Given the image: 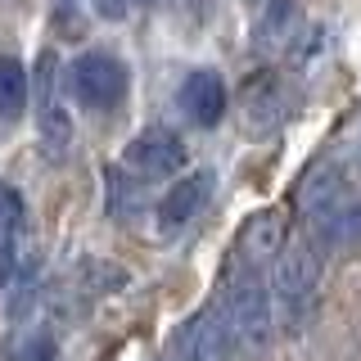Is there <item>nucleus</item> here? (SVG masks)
<instances>
[{"instance_id":"obj_15","label":"nucleus","mask_w":361,"mask_h":361,"mask_svg":"<svg viewBox=\"0 0 361 361\" xmlns=\"http://www.w3.org/2000/svg\"><path fill=\"white\" fill-rule=\"evenodd\" d=\"M27 68H23L14 54H0V118L14 122L27 109Z\"/></svg>"},{"instance_id":"obj_3","label":"nucleus","mask_w":361,"mask_h":361,"mask_svg":"<svg viewBox=\"0 0 361 361\" xmlns=\"http://www.w3.org/2000/svg\"><path fill=\"white\" fill-rule=\"evenodd\" d=\"M68 95L82 109H95V113L118 109L127 99V63L104 54V50L77 54L73 68H68Z\"/></svg>"},{"instance_id":"obj_19","label":"nucleus","mask_w":361,"mask_h":361,"mask_svg":"<svg viewBox=\"0 0 361 361\" xmlns=\"http://www.w3.org/2000/svg\"><path fill=\"white\" fill-rule=\"evenodd\" d=\"M9 271H14V253H9V240H0V285L9 280Z\"/></svg>"},{"instance_id":"obj_1","label":"nucleus","mask_w":361,"mask_h":361,"mask_svg":"<svg viewBox=\"0 0 361 361\" xmlns=\"http://www.w3.org/2000/svg\"><path fill=\"white\" fill-rule=\"evenodd\" d=\"M321 276H325V248L312 235H298L280 248L276 271H271V302H276V325L285 334L307 330L321 302Z\"/></svg>"},{"instance_id":"obj_4","label":"nucleus","mask_w":361,"mask_h":361,"mask_svg":"<svg viewBox=\"0 0 361 361\" xmlns=\"http://www.w3.org/2000/svg\"><path fill=\"white\" fill-rule=\"evenodd\" d=\"M235 353H240V343H235L221 307H203L190 321H180L167 361H235Z\"/></svg>"},{"instance_id":"obj_12","label":"nucleus","mask_w":361,"mask_h":361,"mask_svg":"<svg viewBox=\"0 0 361 361\" xmlns=\"http://www.w3.org/2000/svg\"><path fill=\"white\" fill-rule=\"evenodd\" d=\"M298 27H302L298 5H289V0H271V5H262V18H257L253 41H257V50L280 54V50H289V45L298 41Z\"/></svg>"},{"instance_id":"obj_10","label":"nucleus","mask_w":361,"mask_h":361,"mask_svg":"<svg viewBox=\"0 0 361 361\" xmlns=\"http://www.w3.org/2000/svg\"><path fill=\"white\" fill-rule=\"evenodd\" d=\"M176 104L185 109V118L195 122V127H217L221 113H226V82L212 68H195V73H185V82H180Z\"/></svg>"},{"instance_id":"obj_8","label":"nucleus","mask_w":361,"mask_h":361,"mask_svg":"<svg viewBox=\"0 0 361 361\" xmlns=\"http://www.w3.org/2000/svg\"><path fill=\"white\" fill-rule=\"evenodd\" d=\"M357 190H353V180H348L343 167H334V163H321V167H312L307 176H302V185H298V208H302V217H307V226H316L325 217V212H334L343 199H353Z\"/></svg>"},{"instance_id":"obj_17","label":"nucleus","mask_w":361,"mask_h":361,"mask_svg":"<svg viewBox=\"0 0 361 361\" xmlns=\"http://www.w3.org/2000/svg\"><path fill=\"white\" fill-rule=\"evenodd\" d=\"M23 217H27V203H23L18 185H9V180H0V240H14Z\"/></svg>"},{"instance_id":"obj_2","label":"nucleus","mask_w":361,"mask_h":361,"mask_svg":"<svg viewBox=\"0 0 361 361\" xmlns=\"http://www.w3.org/2000/svg\"><path fill=\"white\" fill-rule=\"evenodd\" d=\"M217 307L244 353H267L271 334H276V302H271V285L262 280V267H248L235 257L231 276L221 280Z\"/></svg>"},{"instance_id":"obj_13","label":"nucleus","mask_w":361,"mask_h":361,"mask_svg":"<svg viewBox=\"0 0 361 361\" xmlns=\"http://www.w3.org/2000/svg\"><path fill=\"white\" fill-rule=\"evenodd\" d=\"M307 235L321 248H353V244H361V195L343 199L334 212H325L316 226H307Z\"/></svg>"},{"instance_id":"obj_14","label":"nucleus","mask_w":361,"mask_h":361,"mask_svg":"<svg viewBox=\"0 0 361 361\" xmlns=\"http://www.w3.org/2000/svg\"><path fill=\"white\" fill-rule=\"evenodd\" d=\"M104 185H109V212L118 221H135L145 208H149V195H145L140 176H131V167H109Z\"/></svg>"},{"instance_id":"obj_9","label":"nucleus","mask_w":361,"mask_h":361,"mask_svg":"<svg viewBox=\"0 0 361 361\" xmlns=\"http://www.w3.org/2000/svg\"><path fill=\"white\" fill-rule=\"evenodd\" d=\"M285 212L280 208H262V212H253V217L244 221V231H240V244H235V257L248 267H267V262H276L280 257V248H285Z\"/></svg>"},{"instance_id":"obj_7","label":"nucleus","mask_w":361,"mask_h":361,"mask_svg":"<svg viewBox=\"0 0 361 361\" xmlns=\"http://www.w3.org/2000/svg\"><path fill=\"white\" fill-rule=\"evenodd\" d=\"M240 109H244V131L248 135H267L289 118L293 99H289V86L280 82L276 73H262V77H253V82L244 86V104Z\"/></svg>"},{"instance_id":"obj_11","label":"nucleus","mask_w":361,"mask_h":361,"mask_svg":"<svg viewBox=\"0 0 361 361\" xmlns=\"http://www.w3.org/2000/svg\"><path fill=\"white\" fill-rule=\"evenodd\" d=\"M208 195H212V172L180 176L176 185L163 190V199H158V226H163V231H180V226H190L203 212Z\"/></svg>"},{"instance_id":"obj_18","label":"nucleus","mask_w":361,"mask_h":361,"mask_svg":"<svg viewBox=\"0 0 361 361\" xmlns=\"http://www.w3.org/2000/svg\"><path fill=\"white\" fill-rule=\"evenodd\" d=\"M90 5H95L99 18H113V23H118V18H131L135 9H145L149 0H90Z\"/></svg>"},{"instance_id":"obj_6","label":"nucleus","mask_w":361,"mask_h":361,"mask_svg":"<svg viewBox=\"0 0 361 361\" xmlns=\"http://www.w3.org/2000/svg\"><path fill=\"white\" fill-rule=\"evenodd\" d=\"M37 109H41V140L45 149H63L73 140V122H68V109L59 104V54L45 50L37 59Z\"/></svg>"},{"instance_id":"obj_16","label":"nucleus","mask_w":361,"mask_h":361,"mask_svg":"<svg viewBox=\"0 0 361 361\" xmlns=\"http://www.w3.org/2000/svg\"><path fill=\"white\" fill-rule=\"evenodd\" d=\"M0 357L5 361H50L54 357V338L45 330H18L0 343Z\"/></svg>"},{"instance_id":"obj_20","label":"nucleus","mask_w":361,"mask_h":361,"mask_svg":"<svg viewBox=\"0 0 361 361\" xmlns=\"http://www.w3.org/2000/svg\"><path fill=\"white\" fill-rule=\"evenodd\" d=\"M248 5H271V0H248Z\"/></svg>"},{"instance_id":"obj_5","label":"nucleus","mask_w":361,"mask_h":361,"mask_svg":"<svg viewBox=\"0 0 361 361\" xmlns=\"http://www.w3.org/2000/svg\"><path fill=\"white\" fill-rule=\"evenodd\" d=\"M122 163L135 176L154 180V176H172L185 167V145L172 127H145L140 135H131V145L122 149Z\"/></svg>"}]
</instances>
